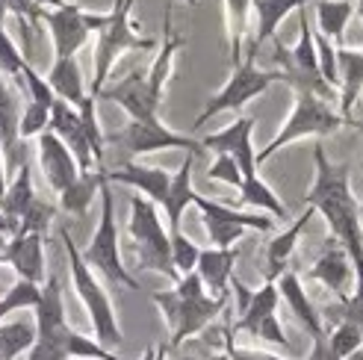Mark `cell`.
<instances>
[{"mask_svg":"<svg viewBox=\"0 0 363 360\" xmlns=\"http://www.w3.org/2000/svg\"><path fill=\"white\" fill-rule=\"evenodd\" d=\"M313 186L304 195V204L322 213L328 222L331 237L349 251L352 266L363 260V222H360V201L352 192V169L349 163H331L322 142L313 148Z\"/></svg>","mask_w":363,"mask_h":360,"instance_id":"cell-1","label":"cell"},{"mask_svg":"<svg viewBox=\"0 0 363 360\" xmlns=\"http://www.w3.org/2000/svg\"><path fill=\"white\" fill-rule=\"evenodd\" d=\"M35 346L30 349L27 360H124L116 351L104 349L98 339H89L77 334L65 322V301H62V283L57 275H50L42 283V296L35 304Z\"/></svg>","mask_w":363,"mask_h":360,"instance_id":"cell-2","label":"cell"},{"mask_svg":"<svg viewBox=\"0 0 363 360\" xmlns=\"http://www.w3.org/2000/svg\"><path fill=\"white\" fill-rule=\"evenodd\" d=\"M151 301L160 308L162 319L169 325V349H180L186 339L204 334L216 319H219L228 308L230 296H210L204 290L198 272L180 275V281L172 286V290H160L151 293Z\"/></svg>","mask_w":363,"mask_h":360,"instance_id":"cell-3","label":"cell"},{"mask_svg":"<svg viewBox=\"0 0 363 360\" xmlns=\"http://www.w3.org/2000/svg\"><path fill=\"white\" fill-rule=\"evenodd\" d=\"M60 240H62V248H65V257H68V272H71V283L77 290V298L83 301V308L89 313V322H92V331H95V339L104 346V349H118L124 343V334L118 328V316H116V308L110 296H106L104 283L95 278V272L89 269V263L83 260L80 248L71 240V230L62 227L60 230Z\"/></svg>","mask_w":363,"mask_h":360,"instance_id":"cell-4","label":"cell"},{"mask_svg":"<svg viewBox=\"0 0 363 360\" xmlns=\"http://www.w3.org/2000/svg\"><path fill=\"white\" fill-rule=\"evenodd\" d=\"M136 6V0H113V9L106 12V21L98 30V42H95V74H92V86H89V95L98 98L101 89L110 80L113 65L124 57L127 50H151L157 47V39L151 35H139L133 30L130 12Z\"/></svg>","mask_w":363,"mask_h":360,"instance_id":"cell-5","label":"cell"},{"mask_svg":"<svg viewBox=\"0 0 363 360\" xmlns=\"http://www.w3.org/2000/svg\"><path fill=\"white\" fill-rule=\"evenodd\" d=\"M127 230H130V240L136 248L139 272H157V275H166L172 283H177L180 275L172 263V240L151 198H145L139 192L130 198V225H127Z\"/></svg>","mask_w":363,"mask_h":360,"instance_id":"cell-6","label":"cell"},{"mask_svg":"<svg viewBox=\"0 0 363 360\" xmlns=\"http://www.w3.org/2000/svg\"><path fill=\"white\" fill-rule=\"evenodd\" d=\"M275 42V53H272V62L278 65V71L284 74V83L293 89V92H311L322 101H334L340 98L337 89L325 83V77L319 74V60H316V45H313V27L307 21V9H298V42L293 47H286L284 42Z\"/></svg>","mask_w":363,"mask_h":360,"instance_id":"cell-7","label":"cell"},{"mask_svg":"<svg viewBox=\"0 0 363 360\" xmlns=\"http://www.w3.org/2000/svg\"><path fill=\"white\" fill-rule=\"evenodd\" d=\"M83 260L92 272H101L110 283L127 286V290H142V283L133 278V272L121 260V242H118V222H116V195L113 186L101 184V222L95 227V237L80 251Z\"/></svg>","mask_w":363,"mask_h":360,"instance_id":"cell-8","label":"cell"},{"mask_svg":"<svg viewBox=\"0 0 363 360\" xmlns=\"http://www.w3.org/2000/svg\"><path fill=\"white\" fill-rule=\"evenodd\" d=\"M342 124H349L337 110H331L328 101H322L311 92H296V103H293V113L286 116V121L281 124V130L275 133V139L269 142L263 151H257V166L266 163L272 154H278L281 148L293 145V142L304 139V136H331L337 133Z\"/></svg>","mask_w":363,"mask_h":360,"instance_id":"cell-9","label":"cell"},{"mask_svg":"<svg viewBox=\"0 0 363 360\" xmlns=\"http://www.w3.org/2000/svg\"><path fill=\"white\" fill-rule=\"evenodd\" d=\"M275 83H284V74H281L278 68L275 71H266V68H257L251 60H242L240 65H233L230 80L207 101L201 116L195 118L192 130H201L210 118L222 116V113H240L248 101L260 98L263 92H269V86H275Z\"/></svg>","mask_w":363,"mask_h":360,"instance_id":"cell-10","label":"cell"},{"mask_svg":"<svg viewBox=\"0 0 363 360\" xmlns=\"http://www.w3.org/2000/svg\"><path fill=\"white\" fill-rule=\"evenodd\" d=\"M106 145H118L127 157L154 154V151H186L192 157L207 154L204 145H201V139L174 133L160 118H154V121H130L127 128H121L116 133H106Z\"/></svg>","mask_w":363,"mask_h":360,"instance_id":"cell-11","label":"cell"},{"mask_svg":"<svg viewBox=\"0 0 363 360\" xmlns=\"http://www.w3.org/2000/svg\"><path fill=\"white\" fill-rule=\"evenodd\" d=\"M42 24L50 30L53 60L77 57V50L89 42V35H92L89 12L80 4H65L62 9H45Z\"/></svg>","mask_w":363,"mask_h":360,"instance_id":"cell-12","label":"cell"},{"mask_svg":"<svg viewBox=\"0 0 363 360\" xmlns=\"http://www.w3.org/2000/svg\"><path fill=\"white\" fill-rule=\"evenodd\" d=\"M254 128H257V118L254 116H240L233 124H228L225 130L210 133L201 139L204 151H216V154H228L237 159V166L242 169V177H254L257 174V151H254Z\"/></svg>","mask_w":363,"mask_h":360,"instance_id":"cell-13","label":"cell"},{"mask_svg":"<svg viewBox=\"0 0 363 360\" xmlns=\"http://www.w3.org/2000/svg\"><path fill=\"white\" fill-rule=\"evenodd\" d=\"M98 98L118 103L121 110L130 116V121H154V118H160V106H162V98H157L151 92V86L142 71H133V74H127L118 83H106Z\"/></svg>","mask_w":363,"mask_h":360,"instance_id":"cell-14","label":"cell"},{"mask_svg":"<svg viewBox=\"0 0 363 360\" xmlns=\"http://www.w3.org/2000/svg\"><path fill=\"white\" fill-rule=\"evenodd\" d=\"M311 281H319L325 290H331L337 298H346L354 293V266H352V257L349 251L342 248L334 237L325 240L322 251L316 263L311 266V272H307Z\"/></svg>","mask_w":363,"mask_h":360,"instance_id":"cell-15","label":"cell"},{"mask_svg":"<svg viewBox=\"0 0 363 360\" xmlns=\"http://www.w3.org/2000/svg\"><path fill=\"white\" fill-rule=\"evenodd\" d=\"M35 154H39V169H42L53 195H62L80 177L74 157H71L65 142L53 130H45L42 136H35Z\"/></svg>","mask_w":363,"mask_h":360,"instance_id":"cell-16","label":"cell"},{"mask_svg":"<svg viewBox=\"0 0 363 360\" xmlns=\"http://www.w3.org/2000/svg\"><path fill=\"white\" fill-rule=\"evenodd\" d=\"M48 130H53L62 142H65V148L71 151V157H74V163L80 171H95L101 169L95 163V154H92V145H89V136L83 130V121H80V113L74 110L71 103L65 101H53L50 106V124H48Z\"/></svg>","mask_w":363,"mask_h":360,"instance_id":"cell-17","label":"cell"},{"mask_svg":"<svg viewBox=\"0 0 363 360\" xmlns=\"http://www.w3.org/2000/svg\"><path fill=\"white\" fill-rule=\"evenodd\" d=\"M18 124H21V95L0 74V148L6 157V171H18V166L27 163V142L18 136Z\"/></svg>","mask_w":363,"mask_h":360,"instance_id":"cell-18","label":"cell"},{"mask_svg":"<svg viewBox=\"0 0 363 360\" xmlns=\"http://www.w3.org/2000/svg\"><path fill=\"white\" fill-rule=\"evenodd\" d=\"M0 263H6L12 272L30 281V283H45V237L42 233H15L9 237L4 254H0Z\"/></svg>","mask_w":363,"mask_h":360,"instance_id":"cell-19","label":"cell"},{"mask_svg":"<svg viewBox=\"0 0 363 360\" xmlns=\"http://www.w3.org/2000/svg\"><path fill=\"white\" fill-rule=\"evenodd\" d=\"M307 6V0H251V15H254V35L248 42V50L242 60H257V50L269 42L278 39V27L289 12H298Z\"/></svg>","mask_w":363,"mask_h":360,"instance_id":"cell-20","label":"cell"},{"mask_svg":"<svg viewBox=\"0 0 363 360\" xmlns=\"http://www.w3.org/2000/svg\"><path fill=\"white\" fill-rule=\"evenodd\" d=\"M106 184H121V186H130L139 195L151 198L157 207L166 204L169 198V186H172V174L154 169V166H142V163H124L118 169H104Z\"/></svg>","mask_w":363,"mask_h":360,"instance_id":"cell-21","label":"cell"},{"mask_svg":"<svg viewBox=\"0 0 363 360\" xmlns=\"http://www.w3.org/2000/svg\"><path fill=\"white\" fill-rule=\"evenodd\" d=\"M237 248H201L195 272L201 278L204 290L210 296H230V278H233V266H237Z\"/></svg>","mask_w":363,"mask_h":360,"instance_id":"cell-22","label":"cell"},{"mask_svg":"<svg viewBox=\"0 0 363 360\" xmlns=\"http://www.w3.org/2000/svg\"><path fill=\"white\" fill-rule=\"evenodd\" d=\"M337 71H340V116L352 121L354 103L363 98V50L357 47H337Z\"/></svg>","mask_w":363,"mask_h":360,"instance_id":"cell-23","label":"cell"},{"mask_svg":"<svg viewBox=\"0 0 363 360\" xmlns=\"http://www.w3.org/2000/svg\"><path fill=\"white\" fill-rule=\"evenodd\" d=\"M316 215V210L313 207H307L298 219L289 225L284 233H278V237H272L269 240V245H266V269H263V275H266V281H272L275 283L286 269H289V260H293V251H296V245H298V237L304 233V227L311 225V219Z\"/></svg>","mask_w":363,"mask_h":360,"instance_id":"cell-24","label":"cell"},{"mask_svg":"<svg viewBox=\"0 0 363 360\" xmlns=\"http://www.w3.org/2000/svg\"><path fill=\"white\" fill-rule=\"evenodd\" d=\"M278 283V293H281V298L289 304V310H293V316L301 322V328L311 334V339H316V337H322L325 334V322H322V316H319V310H316V304L311 301V296L304 293V283H301V278L296 275V272H286L275 281Z\"/></svg>","mask_w":363,"mask_h":360,"instance_id":"cell-25","label":"cell"},{"mask_svg":"<svg viewBox=\"0 0 363 360\" xmlns=\"http://www.w3.org/2000/svg\"><path fill=\"white\" fill-rule=\"evenodd\" d=\"M278 304H281L278 283L266 281L260 290H251V298H248V304H245V310L237 313V319L230 322V331H233V334H251L263 319H269V316L278 313Z\"/></svg>","mask_w":363,"mask_h":360,"instance_id":"cell-26","label":"cell"},{"mask_svg":"<svg viewBox=\"0 0 363 360\" xmlns=\"http://www.w3.org/2000/svg\"><path fill=\"white\" fill-rule=\"evenodd\" d=\"M48 83L53 89V95L60 101L77 106L86 101V83H83V71L77 65V57H65V60H53L50 71H48Z\"/></svg>","mask_w":363,"mask_h":360,"instance_id":"cell-27","label":"cell"},{"mask_svg":"<svg viewBox=\"0 0 363 360\" xmlns=\"http://www.w3.org/2000/svg\"><path fill=\"white\" fill-rule=\"evenodd\" d=\"M192 154L184 157V163H180V169L172 174V186H169V198L166 204H162V210H166V219H169V230H177L180 227V219H184V210L195 201V189H192V166H195Z\"/></svg>","mask_w":363,"mask_h":360,"instance_id":"cell-28","label":"cell"},{"mask_svg":"<svg viewBox=\"0 0 363 360\" xmlns=\"http://www.w3.org/2000/svg\"><path fill=\"white\" fill-rule=\"evenodd\" d=\"M104 166L95 169V171H80V177L71 184L60 198V210L71 213V215H77V219H86V213L89 207H92L95 201V195H101V184H104Z\"/></svg>","mask_w":363,"mask_h":360,"instance_id":"cell-29","label":"cell"},{"mask_svg":"<svg viewBox=\"0 0 363 360\" xmlns=\"http://www.w3.org/2000/svg\"><path fill=\"white\" fill-rule=\"evenodd\" d=\"M35 201V192H33V169L30 163H21L15 171V180L6 186V195L0 198V213L9 215L15 225H21V219L27 215V210Z\"/></svg>","mask_w":363,"mask_h":360,"instance_id":"cell-30","label":"cell"},{"mask_svg":"<svg viewBox=\"0 0 363 360\" xmlns=\"http://www.w3.org/2000/svg\"><path fill=\"white\" fill-rule=\"evenodd\" d=\"M192 207H198V213H201V215H213V219L242 225L245 230H275V222H272V215L248 213V210H233L230 204L213 201V198H204V195H195Z\"/></svg>","mask_w":363,"mask_h":360,"instance_id":"cell-31","label":"cell"},{"mask_svg":"<svg viewBox=\"0 0 363 360\" xmlns=\"http://www.w3.org/2000/svg\"><path fill=\"white\" fill-rule=\"evenodd\" d=\"M251 0H225V30H228V57L230 65H240L245 57Z\"/></svg>","mask_w":363,"mask_h":360,"instance_id":"cell-32","label":"cell"},{"mask_svg":"<svg viewBox=\"0 0 363 360\" xmlns=\"http://www.w3.org/2000/svg\"><path fill=\"white\" fill-rule=\"evenodd\" d=\"M354 15V4L352 0H319L316 4V30L331 39L337 47H342V35Z\"/></svg>","mask_w":363,"mask_h":360,"instance_id":"cell-33","label":"cell"},{"mask_svg":"<svg viewBox=\"0 0 363 360\" xmlns=\"http://www.w3.org/2000/svg\"><path fill=\"white\" fill-rule=\"evenodd\" d=\"M240 207H257V210H266L272 219H281V222L289 215V213H286V204L275 195V189H272L260 174L242 177V184H240Z\"/></svg>","mask_w":363,"mask_h":360,"instance_id":"cell-34","label":"cell"},{"mask_svg":"<svg viewBox=\"0 0 363 360\" xmlns=\"http://www.w3.org/2000/svg\"><path fill=\"white\" fill-rule=\"evenodd\" d=\"M35 346V322L12 319L0 322V360H18Z\"/></svg>","mask_w":363,"mask_h":360,"instance_id":"cell-35","label":"cell"},{"mask_svg":"<svg viewBox=\"0 0 363 360\" xmlns=\"http://www.w3.org/2000/svg\"><path fill=\"white\" fill-rule=\"evenodd\" d=\"M0 6H4L9 15L18 18V24H21V33H24V60L30 62L33 57V45L39 42V30H42V18H45V9H39L33 4V0H0Z\"/></svg>","mask_w":363,"mask_h":360,"instance_id":"cell-36","label":"cell"},{"mask_svg":"<svg viewBox=\"0 0 363 360\" xmlns=\"http://www.w3.org/2000/svg\"><path fill=\"white\" fill-rule=\"evenodd\" d=\"M39 296H42V286L39 283H30V281L18 278L6 293L0 296V322H4L9 313H15V310L35 308V304H39Z\"/></svg>","mask_w":363,"mask_h":360,"instance_id":"cell-37","label":"cell"},{"mask_svg":"<svg viewBox=\"0 0 363 360\" xmlns=\"http://www.w3.org/2000/svg\"><path fill=\"white\" fill-rule=\"evenodd\" d=\"M95 101L92 95H86V101L77 106V113H80V121H83V130L89 136V145H92V154H95V163L104 166V151H106V133L101 130V124H98V113H95Z\"/></svg>","mask_w":363,"mask_h":360,"instance_id":"cell-38","label":"cell"},{"mask_svg":"<svg viewBox=\"0 0 363 360\" xmlns=\"http://www.w3.org/2000/svg\"><path fill=\"white\" fill-rule=\"evenodd\" d=\"M169 240H172V263L177 269V275H189L195 272L198 257H201V248H198L184 230H169Z\"/></svg>","mask_w":363,"mask_h":360,"instance_id":"cell-39","label":"cell"},{"mask_svg":"<svg viewBox=\"0 0 363 360\" xmlns=\"http://www.w3.org/2000/svg\"><path fill=\"white\" fill-rule=\"evenodd\" d=\"M50 124V106L45 103H35V101H27L24 110H21V124H18V136L21 142H30L35 136H42Z\"/></svg>","mask_w":363,"mask_h":360,"instance_id":"cell-40","label":"cell"},{"mask_svg":"<svg viewBox=\"0 0 363 360\" xmlns=\"http://www.w3.org/2000/svg\"><path fill=\"white\" fill-rule=\"evenodd\" d=\"M328 346L340 360H346L349 354L363 349V334L357 331V325H352V322H337V325L328 331Z\"/></svg>","mask_w":363,"mask_h":360,"instance_id":"cell-41","label":"cell"},{"mask_svg":"<svg viewBox=\"0 0 363 360\" xmlns=\"http://www.w3.org/2000/svg\"><path fill=\"white\" fill-rule=\"evenodd\" d=\"M201 222L207 227V237H210V245L213 248H233V245H237L245 237V227L242 225L213 219V215H201Z\"/></svg>","mask_w":363,"mask_h":360,"instance_id":"cell-42","label":"cell"},{"mask_svg":"<svg viewBox=\"0 0 363 360\" xmlns=\"http://www.w3.org/2000/svg\"><path fill=\"white\" fill-rule=\"evenodd\" d=\"M313 45H316V60H319V74L325 77L328 86H340V71H337V45L331 39H325V35L316 30L313 33Z\"/></svg>","mask_w":363,"mask_h":360,"instance_id":"cell-43","label":"cell"},{"mask_svg":"<svg viewBox=\"0 0 363 360\" xmlns=\"http://www.w3.org/2000/svg\"><path fill=\"white\" fill-rule=\"evenodd\" d=\"M53 213H57V207L42 201V198H35L33 207L27 210V215L21 219V225H18V233H48L50 222H53Z\"/></svg>","mask_w":363,"mask_h":360,"instance_id":"cell-44","label":"cell"},{"mask_svg":"<svg viewBox=\"0 0 363 360\" xmlns=\"http://www.w3.org/2000/svg\"><path fill=\"white\" fill-rule=\"evenodd\" d=\"M24 95L30 98V101H35V103H45V106H53V101H57V95H53V89H50V83H48V77H42L39 71H35L30 62L24 65Z\"/></svg>","mask_w":363,"mask_h":360,"instance_id":"cell-45","label":"cell"},{"mask_svg":"<svg viewBox=\"0 0 363 360\" xmlns=\"http://www.w3.org/2000/svg\"><path fill=\"white\" fill-rule=\"evenodd\" d=\"M207 180H219V184L228 186H237L242 184V169L237 166V159L228 157V154H216V163L207 169Z\"/></svg>","mask_w":363,"mask_h":360,"instance_id":"cell-46","label":"cell"},{"mask_svg":"<svg viewBox=\"0 0 363 360\" xmlns=\"http://www.w3.org/2000/svg\"><path fill=\"white\" fill-rule=\"evenodd\" d=\"M251 337L254 339H260V343H269V346H278V349H289V339H286V334H284V328H281V322H278V313L275 316H269V319H263L257 328L251 331Z\"/></svg>","mask_w":363,"mask_h":360,"instance_id":"cell-47","label":"cell"},{"mask_svg":"<svg viewBox=\"0 0 363 360\" xmlns=\"http://www.w3.org/2000/svg\"><path fill=\"white\" fill-rule=\"evenodd\" d=\"M304 360H340V357L331 351V346H328V331L313 339V349H311V354H307Z\"/></svg>","mask_w":363,"mask_h":360,"instance_id":"cell-48","label":"cell"},{"mask_svg":"<svg viewBox=\"0 0 363 360\" xmlns=\"http://www.w3.org/2000/svg\"><path fill=\"white\" fill-rule=\"evenodd\" d=\"M169 343H157V346H148L142 354V360H169Z\"/></svg>","mask_w":363,"mask_h":360,"instance_id":"cell-49","label":"cell"},{"mask_svg":"<svg viewBox=\"0 0 363 360\" xmlns=\"http://www.w3.org/2000/svg\"><path fill=\"white\" fill-rule=\"evenodd\" d=\"M6 186H9V180H6V157H4V148H0V198L6 195Z\"/></svg>","mask_w":363,"mask_h":360,"instance_id":"cell-50","label":"cell"},{"mask_svg":"<svg viewBox=\"0 0 363 360\" xmlns=\"http://www.w3.org/2000/svg\"><path fill=\"white\" fill-rule=\"evenodd\" d=\"M33 4L39 6V9H62L68 0H33Z\"/></svg>","mask_w":363,"mask_h":360,"instance_id":"cell-51","label":"cell"},{"mask_svg":"<svg viewBox=\"0 0 363 360\" xmlns=\"http://www.w3.org/2000/svg\"><path fill=\"white\" fill-rule=\"evenodd\" d=\"M357 15H360V39H363V0H357Z\"/></svg>","mask_w":363,"mask_h":360,"instance_id":"cell-52","label":"cell"},{"mask_svg":"<svg viewBox=\"0 0 363 360\" xmlns=\"http://www.w3.org/2000/svg\"><path fill=\"white\" fill-rule=\"evenodd\" d=\"M346 360H363V349H357V351H354V354H349Z\"/></svg>","mask_w":363,"mask_h":360,"instance_id":"cell-53","label":"cell"},{"mask_svg":"<svg viewBox=\"0 0 363 360\" xmlns=\"http://www.w3.org/2000/svg\"><path fill=\"white\" fill-rule=\"evenodd\" d=\"M174 360H201V357H195V354H177Z\"/></svg>","mask_w":363,"mask_h":360,"instance_id":"cell-54","label":"cell"},{"mask_svg":"<svg viewBox=\"0 0 363 360\" xmlns=\"http://www.w3.org/2000/svg\"><path fill=\"white\" fill-rule=\"evenodd\" d=\"M6 242H9V237H4V233H0V254H4V248H6Z\"/></svg>","mask_w":363,"mask_h":360,"instance_id":"cell-55","label":"cell"},{"mask_svg":"<svg viewBox=\"0 0 363 360\" xmlns=\"http://www.w3.org/2000/svg\"><path fill=\"white\" fill-rule=\"evenodd\" d=\"M180 4H186V6H198V0H180Z\"/></svg>","mask_w":363,"mask_h":360,"instance_id":"cell-56","label":"cell"},{"mask_svg":"<svg viewBox=\"0 0 363 360\" xmlns=\"http://www.w3.org/2000/svg\"><path fill=\"white\" fill-rule=\"evenodd\" d=\"M360 222H363V198H360Z\"/></svg>","mask_w":363,"mask_h":360,"instance_id":"cell-57","label":"cell"},{"mask_svg":"<svg viewBox=\"0 0 363 360\" xmlns=\"http://www.w3.org/2000/svg\"><path fill=\"white\" fill-rule=\"evenodd\" d=\"M74 360H86V357H74Z\"/></svg>","mask_w":363,"mask_h":360,"instance_id":"cell-58","label":"cell"}]
</instances>
